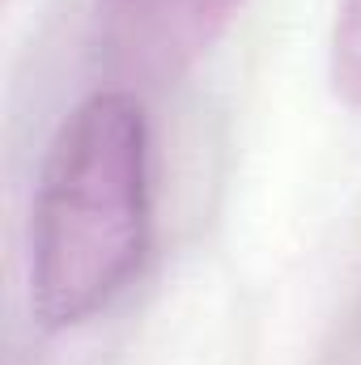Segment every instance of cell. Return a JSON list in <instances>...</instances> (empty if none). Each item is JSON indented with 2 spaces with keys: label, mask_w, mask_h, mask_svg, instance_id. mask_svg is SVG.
Here are the masks:
<instances>
[{
  "label": "cell",
  "mask_w": 361,
  "mask_h": 365,
  "mask_svg": "<svg viewBox=\"0 0 361 365\" xmlns=\"http://www.w3.org/2000/svg\"><path fill=\"white\" fill-rule=\"evenodd\" d=\"M153 242V136L132 90L86 93L56 128L30 204V314L77 331L141 276Z\"/></svg>",
  "instance_id": "obj_1"
},
{
  "label": "cell",
  "mask_w": 361,
  "mask_h": 365,
  "mask_svg": "<svg viewBox=\"0 0 361 365\" xmlns=\"http://www.w3.org/2000/svg\"><path fill=\"white\" fill-rule=\"evenodd\" d=\"M327 81L349 110H361V0H336L327 34Z\"/></svg>",
  "instance_id": "obj_3"
},
{
  "label": "cell",
  "mask_w": 361,
  "mask_h": 365,
  "mask_svg": "<svg viewBox=\"0 0 361 365\" xmlns=\"http://www.w3.org/2000/svg\"><path fill=\"white\" fill-rule=\"evenodd\" d=\"M106 21L128 56L162 77L204 60L238 17L243 0H102Z\"/></svg>",
  "instance_id": "obj_2"
}]
</instances>
